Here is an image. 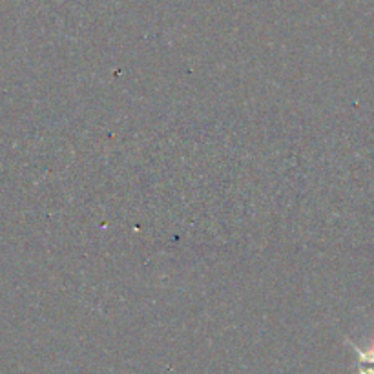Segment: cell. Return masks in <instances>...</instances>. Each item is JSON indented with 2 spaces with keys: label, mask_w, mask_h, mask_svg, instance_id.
I'll return each instance as SVG.
<instances>
[{
  "label": "cell",
  "mask_w": 374,
  "mask_h": 374,
  "mask_svg": "<svg viewBox=\"0 0 374 374\" xmlns=\"http://www.w3.org/2000/svg\"><path fill=\"white\" fill-rule=\"evenodd\" d=\"M347 343L354 349L358 360H360V373L358 374H374V343H370L367 349H360L351 340H347Z\"/></svg>",
  "instance_id": "6da1fadb"
}]
</instances>
